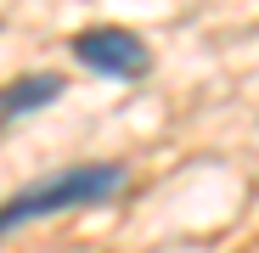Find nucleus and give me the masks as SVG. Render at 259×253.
<instances>
[{"label": "nucleus", "mask_w": 259, "mask_h": 253, "mask_svg": "<svg viewBox=\"0 0 259 253\" xmlns=\"http://www.w3.org/2000/svg\"><path fill=\"white\" fill-rule=\"evenodd\" d=\"M118 186H124L118 163H79V169H62V175H46V180H34L17 197L0 203V242L12 231H23L28 220H51V214H68V208H96V203L118 197Z\"/></svg>", "instance_id": "1"}, {"label": "nucleus", "mask_w": 259, "mask_h": 253, "mask_svg": "<svg viewBox=\"0 0 259 253\" xmlns=\"http://www.w3.org/2000/svg\"><path fill=\"white\" fill-rule=\"evenodd\" d=\"M73 57L91 68V73H102V79H147V68H152L147 39L130 34V28H113V23L73 34Z\"/></svg>", "instance_id": "2"}, {"label": "nucleus", "mask_w": 259, "mask_h": 253, "mask_svg": "<svg viewBox=\"0 0 259 253\" xmlns=\"http://www.w3.org/2000/svg\"><path fill=\"white\" fill-rule=\"evenodd\" d=\"M57 96H62V73H23V79H12V84H0V124L51 107Z\"/></svg>", "instance_id": "3"}]
</instances>
